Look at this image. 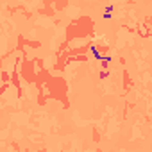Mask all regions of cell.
I'll return each mask as SVG.
<instances>
[{
  "label": "cell",
  "mask_w": 152,
  "mask_h": 152,
  "mask_svg": "<svg viewBox=\"0 0 152 152\" xmlns=\"http://www.w3.org/2000/svg\"><path fill=\"white\" fill-rule=\"evenodd\" d=\"M138 32H140L141 36H147V34H148V31H147V27H145L143 23H140V27H138Z\"/></svg>",
  "instance_id": "1"
}]
</instances>
